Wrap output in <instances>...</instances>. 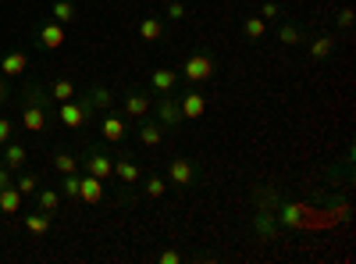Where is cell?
Returning <instances> with one entry per match:
<instances>
[{"label": "cell", "instance_id": "cell-17", "mask_svg": "<svg viewBox=\"0 0 356 264\" xmlns=\"http://www.w3.org/2000/svg\"><path fill=\"white\" fill-rule=\"evenodd\" d=\"M61 208V189H50V186H40L36 189V211H47L54 218V211Z\"/></svg>", "mask_w": 356, "mask_h": 264}, {"label": "cell", "instance_id": "cell-25", "mask_svg": "<svg viewBox=\"0 0 356 264\" xmlns=\"http://www.w3.org/2000/svg\"><path fill=\"white\" fill-rule=\"evenodd\" d=\"M25 232H29V236H47V232H50V215L47 211L25 215Z\"/></svg>", "mask_w": 356, "mask_h": 264}, {"label": "cell", "instance_id": "cell-7", "mask_svg": "<svg viewBox=\"0 0 356 264\" xmlns=\"http://www.w3.org/2000/svg\"><path fill=\"white\" fill-rule=\"evenodd\" d=\"M178 111H182V122H196L207 114V97L200 90H189V93L178 97Z\"/></svg>", "mask_w": 356, "mask_h": 264}, {"label": "cell", "instance_id": "cell-34", "mask_svg": "<svg viewBox=\"0 0 356 264\" xmlns=\"http://www.w3.org/2000/svg\"><path fill=\"white\" fill-rule=\"evenodd\" d=\"M353 22H356V11L353 8H342L339 11V29H353Z\"/></svg>", "mask_w": 356, "mask_h": 264}, {"label": "cell", "instance_id": "cell-24", "mask_svg": "<svg viewBox=\"0 0 356 264\" xmlns=\"http://www.w3.org/2000/svg\"><path fill=\"white\" fill-rule=\"evenodd\" d=\"M82 100H86L89 107H100V111H111V107H114V93L107 90V86H93V90H89Z\"/></svg>", "mask_w": 356, "mask_h": 264}, {"label": "cell", "instance_id": "cell-36", "mask_svg": "<svg viewBox=\"0 0 356 264\" xmlns=\"http://www.w3.org/2000/svg\"><path fill=\"white\" fill-rule=\"evenodd\" d=\"M11 132H15V125H11L8 118H0V146H4V143H11Z\"/></svg>", "mask_w": 356, "mask_h": 264}, {"label": "cell", "instance_id": "cell-21", "mask_svg": "<svg viewBox=\"0 0 356 264\" xmlns=\"http://www.w3.org/2000/svg\"><path fill=\"white\" fill-rule=\"evenodd\" d=\"M114 175L122 179L125 186H136L139 179H143V171H139V164L136 161H129V157H122V161H114Z\"/></svg>", "mask_w": 356, "mask_h": 264}, {"label": "cell", "instance_id": "cell-8", "mask_svg": "<svg viewBox=\"0 0 356 264\" xmlns=\"http://www.w3.org/2000/svg\"><path fill=\"white\" fill-rule=\"evenodd\" d=\"M79 200L89 203V208H97V203L104 200V179H97V175L82 171L79 175Z\"/></svg>", "mask_w": 356, "mask_h": 264}, {"label": "cell", "instance_id": "cell-30", "mask_svg": "<svg viewBox=\"0 0 356 264\" xmlns=\"http://www.w3.org/2000/svg\"><path fill=\"white\" fill-rule=\"evenodd\" d=\"M143 189H146V196H150V200H161V196H164V189H168L164 175H150V179L143 183Z\"/></svg>", "mask_w": 356, "mask_h": 264}, {"label": "cell", "instance_id": "cell-26", "mask_svg": "<svg viewBox=\"0 0 356 264\" xmlns=\"http://www.w3.org/2000/svg\"><path fill=\"white\" fill-rule=\"evenodd\" d=\"M50 164H54V171H61V175L79 171V157H75V154H68V150H57V154L50 157Z\"/></svg>", "mask_w": 356, "mask_h": 264}, {"label": "cell", "instance_id": "cell-18", "mask_svg": "<svg viewBox=\"0 0 356 264\" xmlns=\"http://www.w3.org/2000/svg\"><path fill=\"white\" fill-rule=\"evenodd\" d=\"M335 33H321V36H314L310 40V57H314V61H324V57H328V54H335Z\"/></svg>", "mask_w": 356, "mask_h": 264}, {"label": "cell", "instance_id": "cell-6", "mask_svg": "<svg viewBox=\"0 0 356 264\" xmlns=\"http://www.w3.org/2000/svg\"><path fill=\"white\" fill-rule=\"evenodd\" d=\"M150 111H157V122L164 129H178V125H182V111H178V97L175 93H161Z\"/></svg>", "mask_w": 356, "mask_h": 264}, {"label": "cell", "instance_id": "cell-38", "mask_svg": "<svg viewBox=\"0 0 356 264\" xmlns=\"http://www.w3.org/2000/svg\"><path fill=\"white\" fill-rule=\"evenodd\" d=\"M4 100H8V82L0 79V104H4Z\"/></svg>", "mask_w": 356, "mask_h": 264}, {"label": "cell", "instance_id": "cell-3", "mask_svg": "<svg viewBox=\"0 0 356 264\" xmlns=\"http://www.w3.org/2000/svg\"><path fill=\"white\" fill-rule=\"evenodd\" d=\"M196 179H200L196 161H189V157H171V161H168V183H171V186L189 189V186H196Z\"/></svg>", "mask_w": 356, "mask_h": 264}, {"label": "cell", "instance_id": "cell-12", "mask_svg": "<svg viewBox=\"0 0 356 264\" xmlns=\"http://www.w3.org/2000/svg\"><path fill=\"white\" fill-rule=\"evenodd\" d=\"M164 132H168V129H164L161 122H143V118H139V143L146 146V150H157V146L164 143Z\"/></svg>", "mask_w": 356, "mask_h": 264}, {"label": "cell", "instance_id": "cell-31", "mask_svg": "<svg viewBox=\"0 0 356 264\" xmlns=\"http://www.w3.org/2000/svg\"><path fill=\"white\" fill-rule=\"evenodd\" d=\"M61 196H68V200H79V171H72V175H61Z\"/></svg>", "mask_w": 356, "mask_h": 264}, {"label": "cell", "instance_id": "cell-37", "mask_svg": "<svg viewBox=\"0 0 356 264\" xmlns=\"http://www.w3.org/2000/svg\"><path fill=\"white\" fill-rule=\"evenodd\" d=\"M4 186H11V171L0 164V189H4Z\"/></svg>", "mask_w": 356, "mask_h": 264}, {"label": "cell", "instance_id": "cell-13", "mask_svg": "<svg viewBox=\"0 0 356 264\" xmlns=\"http://www.w3.org/2000/svg\"><path fill=\"white\" fill-rule=\"evenodd\" d=\"M125 132H129V125H125V118H118V114H104V122H100V136L107 139V143H122L125 139Z\"/></svg>", "mask_w": 356, "mask_h": 264}, {"label": "cell", "instance_id": "cell-22", "mask_svg": "<svg viewBox=\"0 0 356 264\" xmlns=\"http://www.w3.org/2000/svg\"><path fill=\"white\" fill-rule=\"evenodd\" d=\"M25 68H29V57L22 50H11V54L0 57V72H4V75H22Z\"/></svg>", "mask_w": 356, "mask_h": 264}, {"label": "cell", "instance_id": "cell-11", "mask_svg": "<svg viewBox=\"0 0 356 264\" xmlns=\"http://www.w3.org/2000/svg\"><path fill=\"white\" fill-rule=\"evenodd\" d=\"M175 86H178V72L175 68H154L150 72V90L161 97V93H175Z\"/></svg>", "mask_w": 356, "mask_h": 264}, {"label": "cell", "instance_id": "cell-10", "mask_svg": "<svg viewBox=\"0 0 356 264\" xmlns=\"http://www.w3.org/2000/svg\"><path fill=\"white\" fill-rule=\"evenodd\" d=\"M150 107H154V97L143 93V90H132V93L125 97V114H129V118H146V114H150Z\"/></svg>", "mask_w": 356, "mask_h": 264}, {"label": "cell", "instance_id": "cell-1", "mask_svg": "<svg viewBox=\"0 0 356 264\" xmlns=\"http://www.w3.org/2000/svg\"><path fill=\"white\" fill-rule=\"evenodd\" d=\"M47 125H50V97H43L40 90H29V100L22 107V129L43 132Z\"/></svg>", "mask_w": 356, "mask_h": 264}, {"label": "cell", "instance_id": "cell-4", "mask_svg": "<svg viewBox=\"0 0 356 264\" xmlns=\"http://www.w3.org/2000/svg\"><path fill=\"white\" fill-rule=\"evenodd\" d=\"M89 114H93V107H89L86 100H65V104H57V122H61L65 129H82L89 122Z\"/></svg>", "mask_w": 356, "mask_h": 264}, {"label": "cell", "instance_id": "cell-28", "mask_svg": "<svg viewBox=\"0 0 356 264\" xmlns=\"http://www.w3.org/2000/svg\"><path fill=\"white\" fill-rule=\"evenodd\" d=\"M15 189H18L22 196H36V189H40V179H36L33 171H25V175H18V179H15Z\"/></svg>", "mask_w": 356, "mask_h": 264}, {"label": "cell", "instance_id": "cell-5", "mask_svg": "<svg viewBox=\"0 0 356 264\" xmlns=\"http://www.w3.org/2000/svg\"><path fill=\"white\" fill-rule=\"evenodd\" d=\"M79 164H82V171L97 175V179H104V183L114 175V157H107L104 150H97V146H89V150L79 157Z\"/></svg>", "mask_w": 356, "mask_h": 264}, {"label": "cell", "instance_id": "cell-23", "mask_svg": "<svg viewBox=\"0 0 356 264\" xmlns=\"http://www.w3.org/2000/svg\"><path fill=\"white\" fill-rule=\"evenodd\" d=\"M50 18L61 22V25H72L79 18V8L72 4V0H54V4H50Z\"/></svg>", "mask_w": 356, "mask_h": 264}, {"label": "cell", "instance_id": "cell-9", "mask_svg": "<svg viewBox=\"0 0 356 264\" xmlns=\"http://www.w3.org/2000/svg\"><path fill=\"white\" fill-rule=\"evenodd\" d=\"M65 40H68V33H65V25L61 22H43L40 25V47H47V50H61L65 47Z\"/></svg>", "mask_w": 356, "mask_h": 264}, {"label": "cell", "instance_id": "cell-33", "mask_svg": "<svg viewBox=\"0 0 356 264\" xmlns=\"http://www.w3.org/2000/svg\"><path fill=\"white\" fill-rule=\"evenodd\" d=\"M278 15H282V8L275 4V0H264V4H260V18H264V22H275Z\"/></svg>", "mask_w": 356, "mask_h": 264}, {"label": "cell", "instance_id": "cell-15", "mask_svg": "<svg viewBox=\"0 0 356 264\" xmlns=\"http://www.w3.org/2000/svg\"><path fill=\"white\" fill-rule=\"evenodd\" d=\"M25 161H29V150H25L22 143H4V154H0V164H4L8 171H18Z\"/></svg>", "mask_w": 356, "mask_h": 264}, {"label": "cell", "instance_id": "cell-29", "mask_svg": "<svg viewBox=\"0 0 356 264\" xmlns=\"http://www.w3.org/2000/svg\"><path fill=\"white\" fill-rule=\"evenodd\" d=\"M278 40H282L285 47H296V43H303V33H300V25H292V22L278 25Z\"/></svg>", "mask_w": 356, "mask_h": 264}, {"label": "cell", "instance_id": "cell-16", "mask_svg": "<svg viewBox=\"0 0 356 264\" xmlns=\"http://www.w3.org/2000/svg\"><path fill=\"white\" fill-rule=\"evenodd\" d=\"M54 104H65V100H75L79 97V86L72 79H54L50 82V93H47Z\"/></svg>", "mask_w": 356, "mask_h": 264}, {"label": "cell", "instance_id": "cell-20", "mask_svg": "<svg viewBox=\"0 0 356 264\" xmlns=\"http://www.w3.org/2000/svg\"><path fill=\"white\" fill-rule=\"evenodd\" d=\"M22 193L15 189V183L11 186H4V189H0V215H18L22 211Z\"/></svg>", "mask_w": 356, "mask_h": 264}, {"label": "cell", "instance_id": "cell-19", "mask_svg": "<svg viewBox=\"0 0 356 264\" xmlns=\"http://www.w3.org/2000/svg\"><path fill=\"white\" fill-rule=\"evenodd\" d=\"M303 211H307L303 203H282L278 222H282V225H289V228H300V225L307 222V215H303Z\"/></svg>", "mask_w": 356, "mask_h": 264}, {"label": "cell", "instance_id": "cell-35", "mask_svg": "<svg viewBox=\"0 0 356 264\" xmlns=\"http://www.w3.org/2000/svg\"><path fill=\"white\" fill-rule=\"evenodd\" d=\"M157 261H161V264H182V254H178V250H161Z\"/></svg>", "mask_w": 356, "mask_h": 264}, {"label": "cell", "instance_id": "cell-14", "mask_svg": "<svg viewBox=\"0 0 356 264\" xmlns=\"http://www.w3.org/2000/svg\"><path fill=\"white\" fill-rule=\"evenodd\" d=\"M139 40H143V43H157V40H164V18L146 15V18L139 22Z\"/></svg>", "mask_w": 356, "mask_h": 264}, {"label": "cell", "instance_id": "cell-2", "mask_svg": "<svg viewBox=\"0 0 356 264\" xmlns=\"http://www.w3.org/2000/svg\"><path fill=\"white\" fill-rule=\"evenodd\" d=\"M182 79L189 86H200L207 79H214V57L211 54H189L186 65H182Z\"/></svg>", "mask_w": 356, "mask_h": 264}, {"label": "cell", "instance_id": "cell-32", "mask_svg": "<svg viewBox=\"0 0 356 264\" xmlns=\"http://www.w3.org/2000/svg\"><path fill=\"white\" fill-rule=\"evenodd\" d=\"M164 18L168 22H182L186 18V4H182V0H171V4L164 8Z\"/></svg>", "mask_w": 356, "mask_h": 264}, {"label": "cell", "instance_id": "cell-27", "mask_svg": "<svg viewBox=\"0 0 356 264\" xmlns=\"http://www.w3.org/2000/svg\"><path fill=\"white\" fill-rule=\"evenodd\" d=\"M243 33H246L250 40H264V36H267V22H264L260 15H250V18L243 22Z\"/></svg>", "mask_w": 356, "mask_h": 264}]
</instances>
